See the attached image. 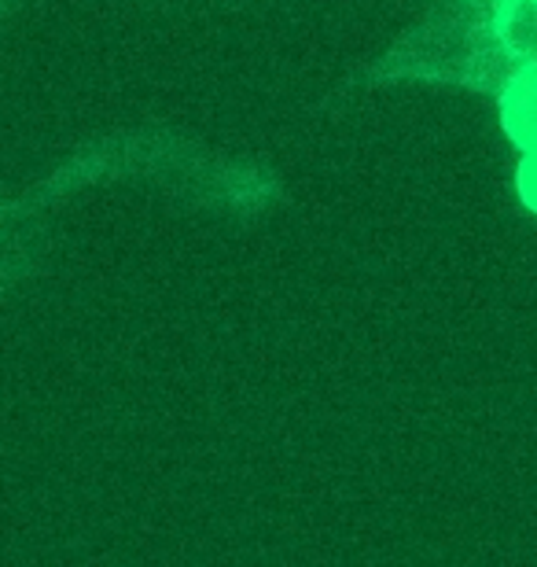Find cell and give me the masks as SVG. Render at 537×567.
<instances>
[{"label": "cell", "mask_w": 537, "mask_h": 567, "mask_svg": "<svg viewBox=\"0 0 537 567\" xmlns=\"http://www.w3.org/2000/svg\"><path fill=\"white\" fill-rule=\"evenodd\" d=\"M500 4H505V0H500Z\"/></svg>", "instance_id": "cell-2"}, {"label": "cell", "mask_w": 537, "mask_h": 567, "mask_svg": "<svg viewBox=\"0 0 537 567\" xmlns=\"http://www.w3.org/2000/svg\"><path fill=\"white\" fill-rule=\"evenodd\" d=\"M497 38L519 63L537 66V0H505L497 8Z\"/></svg>", "instance_id": "cell-1"}]
</instances>
